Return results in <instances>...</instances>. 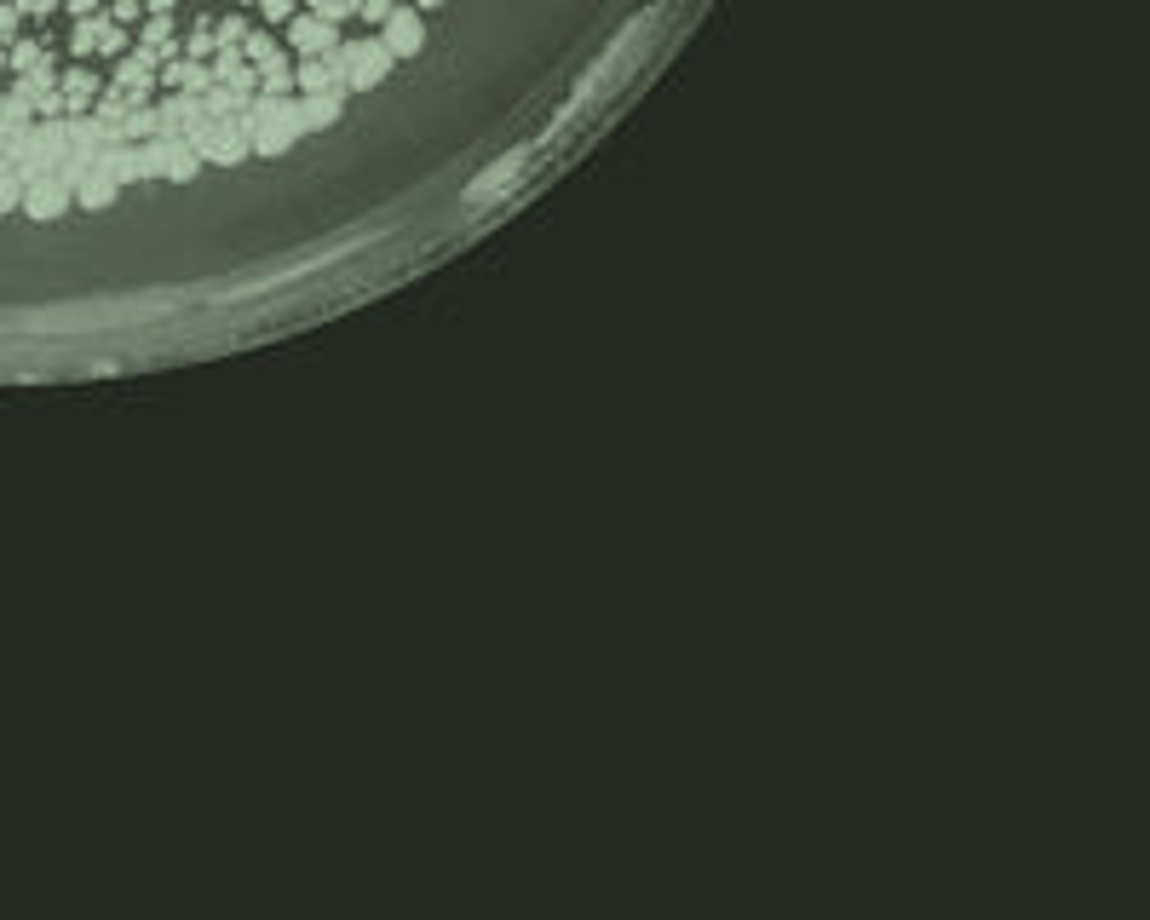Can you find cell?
<instances>
[{"label":"cell","instance_id":"obj_1","mask_svg":"<svg viewBox=\"0 0 1150 920\" xmlns=\"http://www.w3.org/2000/svg\"><path fill=\"white\" fill-rule=\"evenodd\" d=\"M397 64L380 41H340V75H345V92H368L386 81V69Z\"/></svg>","mask_w":1150,"mask_h":920},{"label":"cell","instance_id":"obj_2","mask_svg":"<svg viewBox=\"0 0 1150 920\" xmlns=\"http://www.w3.org/2000/svg\"><path fill=\"white\" fill-rule=\"evenodd\" d=\"M288 46H294L299 58H334L340 52V23L317 18V12H305V18H288Z\"/></svg>","mask_w":1150,"mask_h":920},{"label":"cell","instance_id":"obj_3","mask_svg":"<svg viewBox=\"0 0 1150 920\" xmlns=\"http://www.w3.org/2000/svg\"><path fill=\"white\" fill-rule=\"evenodd\" d=\"M380 46H386L391 58H420V46H426L420 12H414V6H391V18L380 23Z\"/></svg>","mask_w":1150,"mask_h":920},{"label":"cell","instance_id":"obj_4","mask_svg":"<svg viewBox=\"0 0 1150 920\" xmlns=\"http://www.w3.org/2000/svg\"><path fill=\"white\" fill-rule=\"evenodd\" d=\"M23 207L35 213V219H58L69 207V184L64 179H35L29 190H23Z\"/></svg>","mask_w":1150,"mask_h":920},{"label":"cell","instance_id":"obj_5","mask_svg":"<svg viewBox=\"0 0 1150 920\" xmlns=\"http://www.w3.org/2000/svg\"><path fill=\"white\" fill-rule=\"evenodd\" d=\"M340 121V92H299V127L305 133H322Z\"/></svg>","mask_w":1150,"mask_h":920},{"label":"cell","instance_id":"obj_6","mask_svg":"<svg viewBox=\"0 0 1150 920\" xmlns=\"http://www.w3.org/2000/svg\"><path fill=\"white\" fill-rule=\"evenodd\" d=\"M75 196H81V207H110L115 202V179L110 173H87V179L75 184Z\"/></svg>","mask_w":1150,"mask_h":920},{"label":"cell","instance_id":"obj_7","mask_svg":"<svg viewBox=\"0 0 1150 920\" xmlns=\"http://www.w3.org/2000/svg\"><path fill=\"white\" fill-rule=\"evenodd\" d=\"M12 202H18V179H12V173L0 167V213H6V207H12Z\"/></svg>","mask_w":1150,"mask_h":920},{"label":"cell","instance_id":"obj_8","mask_svg":"<svg viewBox=\"0 0 1150 920\" xmlns=\"http://www.w3.org/2000/svg\"><path fill=\"white\" fill-rule=\"evenodd\" d=\"M437 6H449V0H414V12H437Z\"/></svg>","mask_w":1150,"mask_h":920}]
</instances>
